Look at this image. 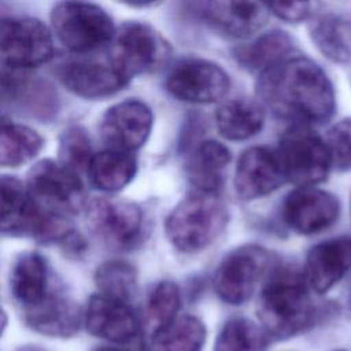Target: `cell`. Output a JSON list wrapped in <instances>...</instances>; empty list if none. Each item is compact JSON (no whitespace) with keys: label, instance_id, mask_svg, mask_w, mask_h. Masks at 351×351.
Returning <instances> with one entry per match:
<instances>
[{"label":"cell","instance_id":"cell-1","mask_svg":"<svg viewBox=\"0 0 351 351\" xmlns=\"http://www.w3.org/2000/svg\"><path fill=\"white\" fill-rule=\"evenodd\" d=\"M255 88L261 103L292 125H322L336 108L330 78L306 56L293 55L261 73Z\"/></svg>","mask_w":351,"mask_h":351},{"label":"cell","instance_id":"cell-2","mask_svg":"<svg viewBox=\"0 0 351 351\" xmlns=\"http://www.w3.org/2000/svg\"><path fill=\"white\" fill-rule=\"evenodd\" d=\"M258 317L276 339H289L313 326L318 307L303 271L289 266L274 269L261 289Z\"/></svg>","mask_w":351,"mask_h":351},{"label":"cell","instance_id":"cell-3","mask_svg":"<svg viewBox=\"0 0 351 351\" xmlns=\"http://www.w3.org/2000/svg\"><path fill=\"white\" fill-rule=\"evenodd\" d=\"M228 222V208L218 192L193 189L170 211L165 232L176 250L195 254L211 245Z\"/></svg>","mask_w":351,"mask_h":351},{"label":"cell","instance_id":"cell-4","mask_svg":"<svg viewBox=\"0 0 351 351\" xmlns=\"http://www.w3.org/2000/svg\"><path fill=\"white\" fill-rule=\"evenodd\" d=\"M51 29L69 51L80 55L112 43L117 33L104 10L85 1L56 3L51 11Z\"/></svg>","mask_w":351,"mask_h":351},{"label":"cell","instance_id":"cell-5","mask_svg":"<svg viewBox=\"0 0 351 351\" xmlns=\"http://www.w3.org/2000/svg\"><path fill=\"white\" fill-rule=\"evenodd\" d=\"M276 151L285 180L298 186L322 182L333 167L326 141L310 126L291 125Z\"/></svg>","mask_w":351,"mask_h":351},{"label":"cell","instance_id":"cell-6","mask_svg":"<svg viewBox=\"0 0 351 351\" xmlns=\"http://www.w3.org/2000/svg\"><path fill=\"white\" fill-rule=\"evenodd\" d=\"M84 210L88 228L108 248L125 251L141 243L145 219L136 203L121 197L96 196L86 202Z\"/></svg>","mask_w":351,"mask_h":351},{"label":"cell","instance_id":"cell-7","mask_svg":"<svg viewBox=\"0 0 351 351\" xmlns=\"http://www.w3.org/2000/svg\"><path fill=\"white\" fill-rule=\"evenodd\" d=\"M26 188L40 208L67 218L78 214L88 202L80 176L52 159H43L32 166Z\"/></svg>","mask_w":351,"mask_h":351},{"label":"cell","instance_id":"cell-8","mask_svg":"<svg viewBox=\"0 0 351 351\" xmlns=\"http://www.w3.org/2000/svg\"><path fill=\"white\" fill-rule=\"evenodd\" d=\"M3 69L27 71L53 56L51 30L36 18H3L0 23Z\"/></svg>","mask_w":351,"mask_h":351},{"label":"cell","instance_id":"cell-9","mask_svg":"<svg viewBox=\"0 0 351 351\" xmlns=\"http://www.w3.org/2000/svg\"><path fill=\"white\" fill-rule=\"evenodd\" d=\"M108 55L132 78L160 69L169 60L171 47L152 26L126 22L117 30Z\"/></svg>","mask_w":351,"mask_h":351},{"label":"cell","instance_id":"cell-10","mask_svg":"<svg viewBox=\"0 0 351 351\" xmlns=\"http://www.w3.org/2000/svg\"><path fill=\"white\" fill-rule=\"evenodd\" d=\"M273 255L258 244H245L230 251L214 273V289L229 304L245 303L259 280L269 270Z\"/></svg>","mask_w":351,"mask_h":351},{"label":"cell","instance_id":"cell-11","mask_svg":"<svg viewBox=\"0 0 351 351\" xmlns=\"http://www.w3.org/2000/svg\"><path fill=\"white\" fill-rule=\"evenodd\" d=\"M58 80L71 93L84 99H103L123 89L130 78L110 55L67 59L55 70Z\"/></svg>","mask_w":351,"mask_h":351},{"label":"cell","instance_id":"cell-12","mask_svg":"<svg viewBox=\"0 0 351 351\" xmlns=\"http://www.w3.org/2000/svg\"><path fill=\"white\" fill-rule=\"evenodd\" d=\"M229 88L228 73L219 64L200 58L178 60L166 77L167 92L186 103L218 101L228 93Z\"/></svg>","mask_w":351,"mask_h":351},{"label":"cell","instance_id":"cell-13","mask_svg":"<svg viewBox=\"0 0 351 351\" xmlns=\"http://www.w3.org/2000/svg\"><path fill=\"white\" fill-rule=\"evenodd\" d=\"M340 215L339 199L317 186H298L281 206V218L293 232L304 236L318 234L336 223Z\"/></svg>","mask_w":351,"mask_h":351},{"label":"cell","instance_id":"cell-14","mask_svg":"<svg viewBox=\"0 0 351 351\" xmlns=\"http://www.w3.org/2000/svg\"><path fill=\"white\" fill-rule=\"evenodd\" d=\"M154 123L151 108L141 100L119 101L104 112L100 136L110 149L133 152L148 138Z\"/></svg>","mask_w":351,"mask_h":351},{"label":"cell","instance_id":"cell-15","mask_svg":"<svg viewBox=\"0 0 351 351\" xmlns=\"http://www.w3.org/2000/svg\"><path fill=\"white\" fill-rule=\"evenodd\" d=\"M285 181L277 151L255 145L237 159L233 185L240 200L251 202L273 193Z\"/></svg>","mask_w":351,"mask_h":351},{"label":"cell","instance_id":"cell-16","mask_svg":"<svg viewBox=\"0 0 351 351\" xmlns=\"http://www.w3.org/2000/svg\"><path fill=\"white\" fill-rule=\"evenodd\" d=\"M84 324L90 335L114 344L132 343L140 332V319L129 302L101 293L90 296L84 313Z\"/></svg>","mask_w":351,"mask_h":351},{"label":"cell","instance_id":"cell-17","mask_svg":"<svg viewBox=\"0 0 351 351\" xmlns=\"http://www.w3.org/2000/svg\"><path fill=\"white\" fill-rule=\"evenodd\" d=\"M199 15L214 30L233 38H247L265 26L269 7L256 1H204Z\"/></svg>","mask_w":351,"mask_h":351},{"label":"cell","instance_id":"cell-18","mask_svg":"<svg viewBox=\"0 0 351 351\" xmlns=\"http://www.w3.org/2000/svg\"><path fill=\"white\" fill-rule=\"evenodd\" d=\"M351 269V237L324 240L308 251L303 276L315 293L332 289Z\"/></svg>","mask_w":351,"mask_h":351},{"label":"cell","instance_id":"cell-19","mask_svg":"<svg viewBox=\"0 0 351 351\" xmlns=\"http://www.w3.org/2000/svg\"><path fill=\"white\" fill-rule=\"evenodd\" d=\"M44 210L29 195L26 184L4 174L1 177V232L14 237H36Z\"/></svg>","mask_w":351,"mask_h":351},{"label":"cell","instance_id":"cell-20","mask_svg":"<svg viewBox=\"0 0 351 351\" xmlns=\"http://www.w3.org/2000/svg\"><path fill=\"white\" fill-rule=\"evenodd\" d=\"M23 321L33 330L52 337H69L78 332L84 314L78 306L55 288L37 306L22 311Z\"/></svg>","mask_w":351,"mask_h":351},{"label":"cell","instance_id":"cell-21","mask_svg":"<svg viewBox=\"0 0 351 351\" xmlns=\"http://www.w3.org/2000/svg\"><path fill=\"white\" fill-rule=\"evenodd\" d=\"M55 287L47 259L38 252H23L12 265L10 274V291L22 311L43 302Z\"/></svg>","mask_w":351,"mask_h":351},{"label":"cell","instance_id":"cell-22","mask_svg":"<svg viewBox=\"0 0 351 351\" xmlns=\"http://www.w3.org/2000/svg\"><path fill=\"white\" fill-rule=\"evenodd\" d=\"M215 125L226 140H248L263 128L265 107L261 101L248 97L229 99L215 110Z\"/></svg>","mask_w":351,"mask_h":351},{"label":"cell","instance_id":"cell-23","mask_svg":"<svg viewBox=\"0 0 351 351\" xmlns=\"http://www.w3.org/2000/svg\"><path fill=\"white\" fill-rule=\"evenodd\" d=\"M229 149L215 141H200L186 160V176L195 189L218 192L223 185L230 163Z\"/></svg>","mask_w":351,"mask_h":351},{"label":"cell","instance_id":"cell-24","mask_svg":"<svg viewBox=\"0 0 351 351\" xmlns=\"http://www.w3.org/2000/svg\"><path fill=\"white\" fill-rule=\"evenodd\" d=\"M293 51L295 43L287 32L270 30L234 48L233 56L241 67L261 74L293 56Z\"/></svg>","mask_w":351,"mask_h":351},{"label":"cell","instance_id":"cell-25","mask_svg":"<svg viewBox=\"0 0 351 351\" xmlns=\"http://www.w3.org/2000/svg\"><path fill=\"white\" fill-rule=\"evenodd\" d=\"M308 33L317 49L330 62L347 64L351 60V23L343 16L318 14L311 18Z\"/></svg>","mask_w":351,"mask_h":351},{"label":"cell","instance_id":"cell-26","mask_svg":"<svg viewBox=\"0 0 351 351\" xmlns=\"http://www.w3.org/2000/svg\"><path fill=\"white\" fill-rule=\"evenodd\" d=\"M136 171L137 160L132 152L107 148L93 154L86 173L96 188L104 192H117L134 178Z\"/></svg>","mask_w":351,"mask_h":351},{"label":"cell","instance_id":"cell-27","mask_svg":"<svg viewBox=\"0 0 351 351\" xmlns=\"http://www.w3.org/2000/svg\"><path fill=\"white\" fill-rule=\"evenodd\" d=\"M206 326L193 315H181L152 335L149 351H202Z\"/></svg>","mask_w":351,"mask_h":351},{"label":"cell","instance_id":"cell-28","mask_svg":"<svg viewBox=\"0 0 351 351\" xmlns=\"http://www.w3.org/2000/svg\"><path fill=\"white\" fill-rule=\"evenodd\" d=\"M43 138L32 128L3 118L0 162L4 167H18L32 160L41 149Z\"/></svg>","mask_w":351,"mask_h":351},{"label":"cell","instance_id":"cell-29","mask_svg":"<svg viewBox=\"0 0 351 351\" xmlns=\"http://www.w3.org/2000/svg\"><path fill=\"white\" fill-rule=\"evenodd\" d=\"M267 332L247 318H230L221 328L214 351H266Z\"/></svg>","mask_w":351,"mask_h":351},{"label":"cell","instance_id":"cell-30","mask_svg":"<svg viewBox=\"0 0 351 351\" xmlns=\"http://www.w3.org/2000/svg\"><path fill=\"white\" fill-rule=\"evenodd\" d=\"M95 282L99 293L130 302L137 289V271L136 267L121 259H111L103 262L95 271Z\"/></svg>","mask_w":351,"mask_h":351},{"label":"cell","instance_id":"cell-31","mask_svg":"<svg viewBox=\"0 0 351 351\" xmlns=\"http://www.w3.org/2000/svg\"><path fill=\"white\" fill-rule=\"evenodd\" d=\"M181 306V295L178 285L170 280L158 282L147 300V321L155 330L163 328L177 318Z\"/></svg>","mask_w":351,"mask_h":351},{"label":"cell","instance_id":"cell-32","mask_svg":"<svg viewBox=\"0 0 351 351\" xmlns=\"http://www.w3.org/2000/svg\"><path fill=\"white\" fill-rule=\"evenodd\" d=\"M93 154L89 136L81 126L64 129L59 137L58 162L74 173L88 171Z\"/></svg>","mask_w":351,"mask_h":351},{"label":"cell","instance_id":"cell-33","mask_svg":"<svg viewBox=\"0 0 351 351\" xmlns=\"http://www.w3.org/2000/svg\"><path fill=\"white\" fill-rule=\"evenodd\" d=\"M332 165L339 171L351 170V117L335 123L325 138Z\"/></svg>","mask_w":351,"mask_h":351},{"label":"cell","instance_id":"cell-34","mask_svg":"<svg viewBox=\"0 0 351 351\" xmlns=\"http://www.w3.org/2000/svg\"><path fill=\"white\" fill-rule=\"evenodd\" d=\"M267 7L271 14L287 22H300L311 15V3L307 1L270 3Z\"/></svg>","mask_w":351,"mask_h":351},{"label":"cell","instance_id":"cell-35","mask_svg":"<svg viewBox=\"0 0 351 351\" xmlns=\"http://www.w3.org/2000/svg\"><path fill=\"white\" fill-rule=\"evenodd\" d=\"M93 351H141L138 346H129L126 344H108V346H100L96 347Z\"/></svg>","mask_w":351,"mask_h":351},{"label":"cell","instance_id":"cell-36","mask_svg":"<svg viewBox=\"0 0 351 351\" xmlns=\"http://www.w3.org/2000/svg\"><path fill=\"white\" fill-rule=\"evenodd\" d=\"M335 351H344V350H335Z\"/></svg>","mask_w":351,"mask_h":351}]
</instances>
